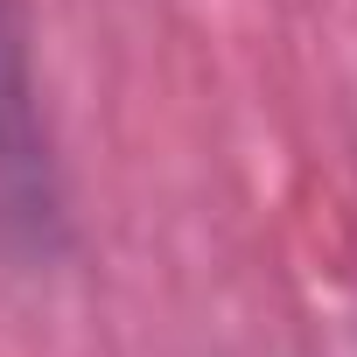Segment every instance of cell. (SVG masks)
<instances>
[{"label": "cell", "mask_w": 357, "mask_h": 357, "mask_svg": "<svg viewBox=\"0 0 357 357\" xmlns=\"http://www.w3.org/2000/svg\"><path fill=\"white\" fill-rule=\"evenodd\" d=\"M70 245V197L43 119L22 0H0V259L56 266Z\"/></svg>", "instance_id": "cell-1"}]
</instances>
